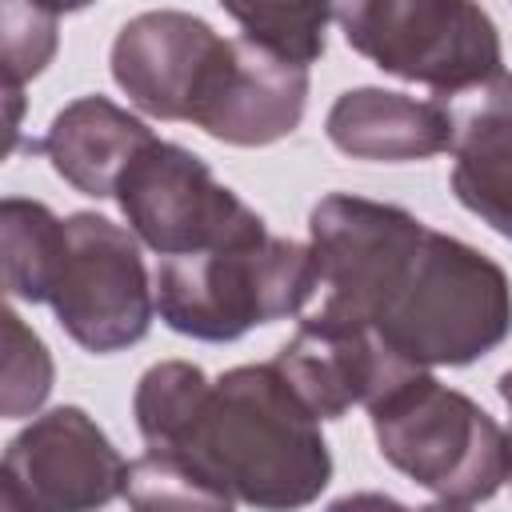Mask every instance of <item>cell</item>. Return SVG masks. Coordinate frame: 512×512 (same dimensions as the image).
<instances>
[{"label":"cell","instance_id":"obj_6","mask_svg":"<svg viewBox=\"0 0 512 512\" xmlns=\"http://www.w3.org/2000/svg\"><path fill=\"white\" fill-rule=\"evenodd\" d=\"M116 204L128 232L164 260L268 236V224L232 188H224L196 152L168 140H152L124 168Z\"/></svg>","mask_w":512,"mask_h":512},{"label":"cell","instance_id":"obj_5","mask_svg":"<svg viewBox=\"0 0 512 512\" xmlns=\"http://www.w3.org/2000/svg\"><path fill=\"white\" fill-rule=\"evenodd\" d=\"M344 40L376 68L456 96L500 68V36L480 4L464 0H356L336 8Z\"/></svg>","mask_w":512,"mask_h":512},{"label":"cell","instance_id":"obj_12","mask_svg":"<svg viewBox=\"0 0 512 512\" xmlns=\"http://www.w3.org/2000/svg\"><path fill=\"white\" fill-rule=\"evenodd\" d=\"M216 44L220 36L192 12H140L116 32L112 80L140 112L160 120H188L192 96Z\"/></svg>","mask_w":512,"mask_h":512},{"label":"cell","instance_id":"obj_3","mask_svg":"<svg viewBox=\"0 0 512 512\" xmlns=\"http://www.w3.org/2000/svg\"><path fill=\"white\" fill-rule=\"evenodd\" d=\"M316 288L312 248L268 232L248 244L160 260L156 312L180 336L236 340L256 324L296 316Z\"/></svg>","mask_w":512,"mask_h":512},{"label":"cell","instance_id":"obj_23","mask_svg":"<svg viewBox=\"0 0 512 512\" xmlns=\"http://www.w3.org/2000/svg\"><path fill=\"white\" fill-rule=\"evenodd\" d=\"M416 512H468V504H448V500H440V504H428V508H416Z\"/></svg>","mask_w":512,"mask_h":512},{"label":"cell","instance_id":"obj_13","mask_svg":"<svg viewBox=\"0 0 512 512\" xmlns=\"http://www.w3.org/2000/svg\"><path fill=\"white\" fill-rule=\"evenodd\" d=\"M440 100L452 112L456 200L512 240V72Z\"/></svg>","mask_w":512,"mask_h":512},{"label":"cell","instance_id":"obj_1","mask_svg":"<svg viewBox=\"0 0 512 512\" xmlns=\"http://www.w3.org/2000/svg\"><path fill=\"white\" fill-rule=\"evenodd\" d=\"M160 456L192 464L260 512H296L332 480L320 424L276 364H244L208 384L188 428Z\"/></svg>","mask_w":512,"mask_h":512},{"label":"cell","instance_id":"obj_21","mask_svg":"<svg viewBox=\"0 0 512 512\" xmlns=\"http://www.w3.org/2000/svg\"><path fill=\"white\" fill-rule=\"evenodd\" d=\"M324 512H412V508H404L400 500H392L384 492H356V496H340Z\"/></svg>","mask_w":512,"mask_h":512},{"label":"cell","instance_id":"obj_9","mask_svg":"<svg viewBox=\"0 0 512 512\" xmlns=\"http://www.w3.org/2000/svg\"><path fill=\"white\" fill-rule=\"evenodd\" d=\"M124 484L128 460L72 404L36 416L4 452V512H96Z\"/></svg>","mask_w":512,"mask_h":512},{"label":"cell","instance_id":"obj_19","mask_svg":"<svg viewBox=\"0 0 512 512\" xmlns=\"http://www.w3.org/2000/svg\"><path fill=\"white\" fill-rule=\"evenodd\" d=\"M56 8L4 0L0 4V64H4V88H20L56 52Z\"/></svg>","mask_w":512,"mask_h":512},{"label":"cell","instance_id":"obj_15","mask_svg":"<svg viewBox=\"0 0 512 512\" xmlns=\"http://www.w3.org/2000/svg\"><path fill=\"white\" fill-rule=\"evenodd\" d=\"M152 128L112 104L108 96H80L56 112L52 128L36 144L52 168L84 196H116L124 168L152 144Z\"/></svg>","mask_w":512,"mask_h":512},{"label":"cell","instance_id":"obj_20","mask_svg":"<svg viewBox=\"0 0 512 512\" xmlns=\"http://www.w3.org/2000/svg\"><path fill=\"white\" fill-rule=\"evenodd\" d=\"M52 392V356L44 340L4 308V416L36 412Z\"/></svg>","mask_w":512,"mask_h":512},{"label":"cell","instance_id":"obj_14","mask_svg":"<svg viewBox=\"0 0 512 512\" xmlns=\"http://www.w3.org/2000/svg\"><path fill=\"white\" fill-rule=\"evenodd\" d=\"M324 132L352 160L400 164L452 152V112L440 96L416 100L384 88H352L328 108Z\"/></svg>","mask_w":512,"mask_h":512},{"label":"cell","instance_id":"obj_2","mask_svg":"<svg viewBox=\"0 0 512 512\" xmlns=\"http://www.w3.org/2000/svg\"><path fill=\"white\" fill-rule=\"evenodd\" d=\"M372 332L416 368H460L512 332V284L480 248L424 228L388 284Z\"/></svg>","mask_w":512,"mask_h":512},{"label":"cell","instance_id":"obj_16","mask_svg":"<svg viewBox=\"0 0 512 512\" xmlns=\"http://www.w3.org/2000/svg\"><path fill=\"white\" fill-rule=\"evenodd\" d=\"M60 244H64V220H56L40 200L8 196L0 204V256H4L8 296L48 304Z\"/></svg>","mask_w":512,"mask_h":512},{"label":"cell","instance_id":"obj_4","mask_svg":"<svg viewBox=\"0 0 512 512\" xmlns=\"http://www.w3.org/2000/svg\"><path fill=\"white\" fill-rule=\"evenodd\" d=\"M380 456L448 504H476L508 480V432L424 368L368 404Z\"/></svg>","mask_w":512,"mask_h":512},{"label":"cell","instance_id":"obj_17","mask_svg":"<svg viewBox=\"0 0 512 512\" xmlns=\"http://www.w3.org/2000/svg\"><path fill=\"white\" fill-rule=\"evenodd\" d=\"M124 500L132 512H232L236 500L176 456L144 452L128 464Z\"/></svg>","mask_w":512,"mask_h":512},{"label":"cell","instance_id":"obj_10","mask_svg":"<svg viewBox=\"0 0 512 512\" xmlns=\"http://www.w3.org/2000/svg\"><path fill=\"white\" fill-rule=\"evenodd\" d=\"M308 104V68L272 56L268 48L236 36L216 44L188 124L240 148H260L292 136Z\"/></svg>","mask_w":512,"mask_h":512},{"label":"cell","instance_id":"obj_7","mask_svg":"<svg viewBox=\"0 0 512 512\" xmlns=\"http://www.w3.org/2000/svg\"><path fill=\"white\" fill-rule=\"evenodd\" d=\"M48 304L60 328L88 352H116L144 340L156 288L148 284L136 236L96 212L68 216Z\"/></svg>","mask_w":512,"mask_h":512},{"label":"cell","instance_id":"obj_22","mask_svg":"<svg viewBox=\"0 0 512 512\" xmlns=\"http://www.w3.org/2000/svg\"><path fill=\"white\" fill-rule=\"evenodd\" d=\"M500 396H504V404L512 412V368L500 376ZM508 476H512V432H508Z\"/></svg>","mask_w":512,"mask_h":512},{"label":"cell","instance_id":"obj_11","mask_svg":"<svg viewBox=\"0 0 512 512\" xmlns=\"http://www.w3.org/2000/svg\"><path fill=\"white\" fill-rule=\"evenodd\" d=\"M272 364L316 420H336L352 404H372L396 380L416 372V364L400 360L372 328L324 320L316 312L300 320Z\"/></svg>","mask_w":512,"mask_h":512},{"label":"cell","instance_id":"obj_8","mask_svg":"<svg viewBox=\"0 0 512 512\" xmlns=\"http://www.w3.org/2000/svg\"><path fill=\"white\" fill-rule=\"evenodd\" d=\"M428 224L412 212L348 192L324 196L312 216V260L320 272V308L316 316L372 328V316L396 280L400 264L412 256Z\"/></svg>","mask_w":512,"mask_h":512},{"label":"cell","instance_id":"obj_18","mask_svg":"<svg viewBox=\"0 0 512 512\" xmlns=\"http://www.w3.org/2000/svg\"><path fill=\"white\" fill-rule=\"evenodd\" d=\"M228 16L240 24V36L268 48L272 56L308 68L324 56V28L336 20V8L328 4H256L240 8L228 4Z\"/></svg>","mask_w":512,"mask_h":512}]
</instances>
